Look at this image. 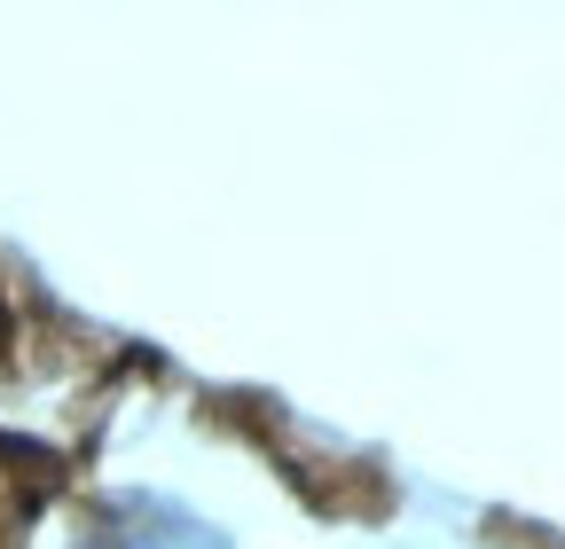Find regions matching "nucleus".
<instances>
[{
	"mask_svg": "<svg viewBox=\"0 0 565 549\" xmlns=\"http://www.w3.org/2000/svg\"><path fill=\"white\" fill-rule=\"evenodd\" d=\"M79 549H221V534H204L196 518H173V510L134 503V510H118L103 534H87Z\"/></svg>",
	"mask_w": 565,
	"mask_h": 549,
	"instance_id": "obj_1",
	"label": "nucleus"
}]
</instances>
